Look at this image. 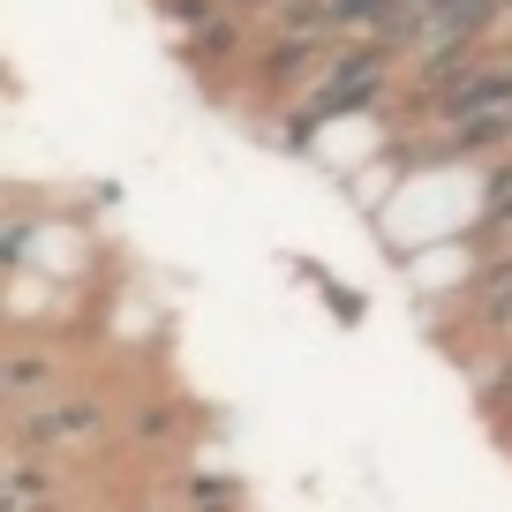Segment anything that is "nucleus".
I'll use <instances>...</instances> for the list:
<instances>
[{"label":"nucleus","mask_w":512,"mask_h":512,"mask_svg":"<svg viewBox=\"0 0 512 512\" xmlns=\"http://www.w3.org/2000/svg\"><path fill=\"white\" fill-rule=\"evenodd\" d=\"M16 452H38V460H68V452H98L113 445V407L98 400L91 384H61L46 400H31L8 430Z\"/></svg>","instance_id":"obj_1"},{"label":"nucleus","mask_w":512,"mask_h":512,"mask_svg":"<svg viewBox=\"0 0 512 512\" xmlns=\"http://www.w3.org/2000/svg\"><path fill=\"white\" fill-rule=\"evenodd\" d=\"M68 384V369H61V354L46 347V339H16V347H0V400L16 407H31V400H46V392H61ZM16 430V422H8Z\"/></svg>","instance_id":"obj_2"},{"label":"nucleus","mask_w":512,"mask_h":512,"mask_svg":"<svg viewBox=\"0 0 512 512\" xmlns=\"http://www.w3.org/2000/svg\"><path fill=\"white\" fill-rule=\"evenodd\" d=\"M174 512H249V505H241V482H226V475H181Z\"/></svg>","instance_id":"obj_3"}]
</instances>
